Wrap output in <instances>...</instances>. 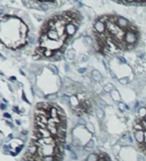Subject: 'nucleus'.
Instances as JSON below:
<instances>
[{
    "mask_svg": "<svg viewBox=\"0 0 146 161\" xmlns=\"http://www.w3.org/2000/svg\"><path fill=\"white\" fill-rule=\"evenodd\" d=\"M145 119H146V117H145Z\"/></svg>",
    "mask_w": 146,
    "mask_h": 161,
    "instance_id": "nucleus-21",
    "label": "nucleus"
},
{
    "mask_svg": "<svg viewBox=\"0 0 146 161\" xmlns=\"http://www.w3.org/2000/svg\"><path fill=\"white\" fill-rule=\"evenodd\" d=\"M98 158H100V156H98V153L93 152L88 155V157L86 158V161H98Z\"/></svg>",
    "mask_w": 146,
    "mask_h": 161,
    "instance_id": "nucleus-11",
    "label": "nucleus"
},
{
    "mask_svg": "<svg viewBox=\"0 0 146 161\" xmlns=\"http://www.w3.org/2000/svg\"><path fill=\"white\" fill-rule=\"evenodd\" d=\"M93 148H95V141H93V139H91V140L86 144V150H91V149H93Z\"/></svg>",
    "mask_w": 146,
    "mask_h": 161,
    "instance_id": "nucleus-17",
    "label": "nucleus"
},
{
    "mask_svg": "<svg viewBox=\"0 0 146 161\" xmlns=\"http://www.w3.org/2000/svg\"><path fill=\"white\" fill-rule=\"evenodd\" d=\"M119 148H120V147H119L118 145H114V146H113V148H112V152H113L114 154L116 155V156L118 155V152H119Z\"/></svg>",
    "mask_w": 146,
    "mask_h": 161,
    "instance_id": "nucleus-18",
    "label": "nucleus"
},
{
    "mask_svg": "<svg viewBox=\"0 0 146 161\" xmlns=\"http://www.w3.org/2000/svg\"><path fill=\"white\" fill-rule=\"evenodd\" d=\"M95 115L96 117H98V119L100 120H103L104 119V116H105V113L104 111H103V109H96L95 110Z\"/></svg>",
    "mask_w": 146,
    "mask_h": 161,
    "instance_id": "nucleus-12",
    "label": "nucleus"
},
{
    "mask_svg": "<svg viewBox=\"0 0 146 161\" xmlns=\"http://www.w3.org/2000/svg\"><path fill=\"white\" fill-rule=\"evenodd\" d=\"M98 161H105V159H104V158L100 157V158H98Z\"/></svg>",
    "mask_w": 146,
    "mask_h": 161,
    "instance_id": "nucleus-20",
    "label": "nucleus"
},
{
    "mask_svg": "<svg viewBox=\"0 0 146 161\" xmlns=\"http://www.w3.org/2000/svg\"><path fill=\"white\" fill-rule=\"evenodd\" d=\"M115 89L114 85L112 83H107V84H103V91H104V93H107V94H110V92L113 91Z\"/></svg>",
    "mask_w": 146,
    "mask_h": 161,
    "instance_id": "nucleus-9",
    "label": "nucleus"
},
{
    "mask_svg": "<svg viewBox=\"0 0 146 161\" xmlns=\"http://www.w3.org/2000/svg\"><path fill=\"white\" fill-rule=\"evenodd\" d=\"M108 143H109V144L111 146H114L116 145L117 143H118V139H117V137L115 136H109V139H108Z\"/></svg>",
    "mask_w": 146,
    "mask_h": 161,
    "instance_id": "nucleus-14",
    "label": "nucleus"
},
{
    "mask_svg": "<svg viewBox=\"0 0 146 161\" xmlns=\"http://www.w3.org/2000/svg\"><path fill=\"white\" fill-rule=\"evenodd\" d=\"M138 118L140 119H145L146 117V106H141L138 110V114H137Z\"/></svg>",
    "mask_w": 146,
    "mask_h": 161,
    "instance_id": "nucleus-10",
    "label": "nucleus"
},
{
    "mask_svg": "<svg viewBox=\"0 0 146 161\" xmlns=\"http://www.w3.org/2000/svg\"><path fill=\"white\" fill-rule=\"evenodd\" d=\"M137 161H146L145 156L142 154H138L137 155Z\"/></svg>",
    "mask_w": 146,
    "mask_h": 161,
    "instance_id": "nucleus-19",
    "label": "nucleus"
},
{
    "mask_svg": "<svg viewBox=\"0 0 146 161\" xmlns=\"http://www.w3.org/2000/svg\"><path fill=\"white\" fill-rule=\"evenodd\" d=\"M24 6L31 10L39 12L53 13L61 10L63 7L70 3L71 0H21Z\"/></svg>",
    "mask_w": 146,
    "mask_h": 161,
    "instance_id": "nucleus-4",
    "label": "nucleus"
},
{
    "mask_svg": "<svg viewBox=\"0 0 146 161\" xmlns=\"http://www.w3.org/2000/svg\"><path fill=\"white\" fill-rule=\"evenodd\" d=\"M134 139L137 143H144V131H134Z\"/></svg>",
    "mask_w": 146,
    "mask_h": 161,
    "instance_id": "nucleus-5",
    "label": "nucleus"
},
{
    "mask_svg": "<svg viewBox=\"0 0 146 161\" xmlns=\"http://www.w3.org/2000/svg\"><path fill=\"white\" fill-rule=\"evenodd\" d=\"M91 77H93V79L95 80V82H102L103 79L102 73L98 71V70H93V72H91Z\"/></svg>",
    "mask_w": 146,
    "mask_h": 161,
    "instance_id": "nucleus-8",
    "label": "nucleus"
},
{
    "mask_svg": "<svg viewBox=\"0 0 146 161\" xmlns=\"http://www.w3.org/2000/svg\"><path fill=\"white\" fill-rule=\"evenodd\" d=\"M93 91L95 92V94H96V95H102L103 92V85L96 82V83L93 84Z\"/></svg>",
    "mask_w": 146,
    "mask_h": 161,
    "instance_id": "nucleus-7",
    "label": "nucleus"
},
{
    "mask_svg": "<svg viewBox=\"0 0 146 161\" xmlns=\"http://www.w3.org/2000/svg\"><path fill=\"white\" fill-rule=\"evenodd\" d=\"M35 27L29 13L22 8L0 5V49L19 53L34 40Z\"/></svg>",
    "mask_w": 146,
    "mask_h": 161,
    "instance_id": "nucleus-3",
    "label": "nucleus"
},
{
    "mask_svg": "<svg viewBox=\"0 0 146 161\" xmlns=\"http://www.w3.org/2000/svg\"><path fill=\"white\" fill-rule=\"evenodd\" d=\"M84 21V12L74 6L49 14L37 33L33 60H60L81 30Z\"/></svg>",
    "mask_w": 146,
    "mask_h": 161,
    "instance_id": "nucleus-2",
    "label": "nucleus"
},
{
    "mask_svg": "<svg viewBox=\"0 0 146 161\" xmlns=\"http://www.w3.org/2000/svg\"><path fill=\"white\" fill-rule=\"evenodd\" d=\"M110 97H111V99L113 102H117V103L121 102V95L117 89H114L113 91L110 92Z\"/></svg>",
    "mask_w": 146,
    "mask_h": 161,
    "instance_id": "nucleus-6",
    "label": "nucleus"
},
{
    "mask_svg": "<svg viewBox=\"0 0 146 161\" xmlns=\"http://www.w3.org/2000/svg\"><path fill=\"white\" fill-rule=\"evenodd\" d=\"M117 107H118V110L120 111V112H125V111H128L129 108L128 106L125 105V104L123 103V102H119V103H117Z\"/></svg>",
    "mask_w": 146,
    "mask_h": 161,
    "instance_id": "nucleus-13",
    "label": "nucleus"
},
{
    "mask_svg": "<svg viewBox=\"0 0 146 161\" xmlns=\"http://www.w3.org/2000/svg\"><path fill=\"white\" fill-rule=\"evenodd\" d=\"M67 129V115L61 106L50 101L37 103L30 140L19 161H63Z\"/></svg>",
    "mask_w": 146,
    "mask_h": 161,
    "instance_id": "nucleus-1",
    "label": "nucleus"
},
{
    "mask_svg": "<svg viewBox=\"0 0 146 161\" xmlns=\"http://www.w3.org/2000/svg\"><path fill=\"white\" fill-rule=\"evenodd\" d=\"M118 82L120 83L121 85H127L129 84V82H130V79H129V77L127 76H124V77H121L118 79Z\"/></svg>",
    "mask_w": 146,
    "mask_h": 161,
    "instance_id": "nucleus-15",
    "label": "nucleus"
},
{
    "mask_svg": "<svg viewBox=\"0 0 146 161\" xmlns=\"http://www.w3.org/2000/svg\"><path fill=\"white\" fill-rule=\"evenodd\" d=\"M86 129L91 132V134H95V127H93V125L91 124V123H86Z\"/></svg>",
    "mask_w": 146,
    "mask_h": 161,
    "instance_id": "nucleus-16",
    "label": "nucleus"
}]
</instances>
